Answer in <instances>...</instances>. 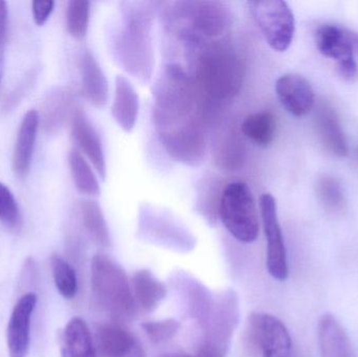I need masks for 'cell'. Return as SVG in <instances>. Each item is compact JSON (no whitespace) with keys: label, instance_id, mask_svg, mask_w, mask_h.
<instances>
[{"label":"cell","instance_id":"cell-19","mask_svg":"<svg viewBox=\"0 0 358 357\" xmlns=\"http://www.w3.org/2000/svg\"><path fill=\"white\" fill-rule=\"evenodd\" d=\"M39 124V113L33 109L25 113L21 122L13 153V170L18 177L24 178L31 169Z\"/></svg>","mask_w":358,"mask_h":357},{"label":"cell","instance_id":"cell-33","mask_svg":"<svg viewBox=\"0 0 358 357\" xmlns=\"http://www.w3.org/2000/svg\"><path fill=\"white\" fill-rule=\"evenodd\" d=\"M142 328L153 343L159 344L173 339L180 329V323L174 319H167L144 323Z\"/></svg>","mask_w":358,"mask_h":357},{"label":"cell","instance_id":"cell-2","mask_svg":"<svg viewBox=\"0 0 358 357\" xmlns=\"http://www.w3.org/2000/svg\"><path fill=\"white\" fill-rule=\"evenodd\" d=\"M191 50V75L197 94L210 104H225L233 100L244 81V65L237 52L221 41L208 42Z\"/></svg>","mask_w":358,"mask_h":357},{"label":"cell","instance_id":"cell-35","mask_svg":"<svg viewBox=\"0 0 358 357\" xmlns=\"http://www.w3.org/2000/svg\"><path fill=\"white\" fill-rule=\"evenodd\" d=\"M54 1H34L31 3L34 20L36 24L43 25L54 10Z\"/></svg>","mask_w":358,"mask_h":357},{"label":"cell","instance_id":"cell-20","mask_svg":"<svg viewBox=\"0 0 358 357\" xmlns=\"http://www.w3.org/2000/svg\"><path fill=\"white\" fill-rule=\"evenodd\" d=\"M82 88L84 94L94 106L102 108L108 103L109 84L106 75L90 50H85L80 59Z\"/></svg>","mask_w":358,"mask_h":357},{"label":"cell","instance_id":"cell-22","mask_svg":"<svg viewBox=\"0 0 358 357\" xmlns=\"http://www.w3.org/2000/svg\"><path fill=\"white\" fill-rule=\"evenodd\" d=\"M321 357H355L346 331L331 314H325L317 327Z\"/></svg>","mask_w":358,"mask_h":357},{"label":"cell","instance_id":"cell-18","mask_svg":"<svg viewBox=\"0 0 358 357\" xmlns=\"http://www.w3.org/2000/svg\"><path fill=\"white\" fill-rule=\"evenodd\" d=\"M94 343L98 357H129L136 352V339L131 333L113 323L98 326Z\"/></svg>","mask_w":358,"mask_h":357},{"label":"cell","instance_id":"cell-10","mask_svg":"<svg viewBox=\"0 0 358 357\" xmlns=\"http://www.w3.org/2000/svg\"><path fill=\"white\" fill-rule=\"evenodd\" d=\"M248 335L263 357H294V345L287 328L271 314H250Z\"/></svg>","mask_w":358,"mask_h":357},{"label":"cell","instance_id":"cell-15","mask_svg":"<svg viewBox=\"0 0 358 357\" xmlns=\"http://www.w3.org/2000/svg\"><path fill=\"white\" fill-rule=\"evenodd\" d=\"M71 136L78 148L92 163L101 180H105L107 168L102 140L96 128L81 108L76 110L71 119Z\"/></svg>","mask_w":358,"mask_h":357},{"label":"cell","instance_id":"cell-31","mask_svg":"<svg viewBox=\"0 0 358 357\" xmlns=\"http://www.w3.org/2000/svg\"><path fill=\"white\" fill-rule=\"evenodd\" d=\"M90 18V2L87 0H71L66 10V27L76 39H82L87 33Z\"/></svg>","mask_w":358,"mask_h":357},{"label":"cell","instance_id":"cell-4","mask_svg":"<svg viewBox=\"0 0 358 357\" xmlns=\"http://www.w3.org/2000/svg\"><path fill=\"white\" fill-rule=\"evenodd\" d=\"M155 125L194 115L197 90L191 75L176 63L166 65L152 87Z\"/></svg>","mask_w":358,"mask_h":357},{"label":"cell","instance_id":"cell-11","mask_svg":"<svg viewBox=\"0 0 358 357\" xmlns=\"http://www.w3.org/2000/svg\"><path fill=\"white\" fill-rule=\"evenodd\" d=\"M261 217L266 237V266L269 275L278 281L288 277L287 253L283 233L278 219L277 203L273 195L265 193L260 196Z\"/></svg>","mask_w":358,"mask_h":357},{"label":"cell","instance_id":"cell-8","mask_svg":"<svg viewBox=\"0 0 358 357\" xmlns=\"http://www.w3.org/2000/svg\"><path fill=\"white\" fill-rule=\"evenodd\" d=\"M239 321V302L233 291L221 293L203 324L204 335L197 357H225Z\"/></svg>","mask_w":358,"mask_h":357},{"label":"cell","instance_id":"cell-24","mask_svg":"<svg viewBox=\"0 0 358 357\" xmlns=\"http://www.w3.org/2000/svg\"><path fill=\"white\" fill-rule=\"evenodd\" d=\"M223 184V180L213 174L203 176L198 184L196 209L210 226H216L219 218L221 197L227 186Z\"/></svg>","mask_w":358,"mask_h":357},{"label":"cell","instance_id":"cell-13","mask_svg":"<svg viewBox=\"0 0 358 357\" xmlns=\"http://www.w3.org/2000/svg\"><path fill=\"white\" fill-rule=\"evenodd\" d=\"M38 297L34 291L19 298L13 308L6 329V344L10 357H27L31 347V318Z\"/></svg>","mask_w":358,"mask_h":357},{"label":"cell","instance_id":"cell-36","mask_svg":"<svg viewBox=\"0 0 358 357\" xmlns=\"http://www.w3.org/2000/svg\"><path fill=\"white\" fill-rule=\"evenodd\" d=\"M6 33H8V6L6 2L0 0V67L3 63Z\"/></svg>","mask_w":358,"mask_h":357},{"label":"cell","instance_id":"cell-12","mask_svg":"<svg viewBox=\"0 0 358 357\" xmlns=\"http://www.w3.org/2000/svg\"><path fill=\"white\" fill-rule=\"evenodd\" d=\"M315 42L322 54L338 62V73L345 80L352 81L357 77L355 46L349 33L336 25L325 24L317 29Z\"/></svg>","mask_w":358,"mask_h":357},{"label":"cell","instance_id":"cell-34","mask_svg":"<svg viewBox=\"0 0 358 357\" xmlns=\"http://www.w3.org/2000/svg\"><path fill=\"white\" fill-rule=\"evenodd\" d=\"M319 194L326 207L340 210L344 203V196L340 186L331 178H324L319 184Z\"/></svg>","mask_w":358,"mask_h":357},{"label":"cell","instance_id":"cell-25","mask_svg":"<svg viewBox=\"0 0 358 357\" xmlns=\"http://www.w3.org/2000/svg\"><path fill=\"white\" fill-rule=\"evenodd\" d=\"M134 296L136 304L146 312H152L167 295L165 284L149 270H141L132 278Z\"/></svg>","mask_w":358,"mask_h":357},{"label":"cell","instance_id":"cell-6","mask_svg":"<svg viewBox=\"0 0 358 357\" xmlns=\"http://www.w3.org/2000/svg\"><path fill=\"white\" fill-rule=\"evenodd\" d=\"M219 218L231 236L240 242L252 243L257 240L260 224L254 196L245 182H234L225 186Z\"/></svg>","mask_w":358,"mask_h":357},{"label":"cell","instance_id":"cell-9","mask_svg":"<svg viewBox=\"0 0 358 357\" xmlns=\"http://www.w3.org/2000/svg\"><path fill=\"white\" fill-rule=\"evenodd\" d=\"M250 13L268 45L275 52L289 48L296 31L294 13L282 0L248 2Z\"/></svg>","mask_w":358,"mask_h":357},{"label":"cell","instance_id":"cell-21","mask_svg":"<svg viewBox=\"0 0 358 357\" xmlns=\"http://www.w3.org/2000/svg\"><path fill=\"white\" fill-rule=\"evenodd\" d=\"M140 112V99L129 80L124 75L115 79V98H113V119L125 132H131L136 127Z\"/></svg>","mask_w":358,"mask_h":357},{"label":"cell","instance_id":"cell-38","mask_svg":"<svg viewBox=\"0 0 358 357\" xmlns=\"http://www.w3.org/2000/svg\"><path fill=\"white\" fill-rule=\"evenodd\" d=\"M349 35H350V39L351 41H352L353 46L358 48V35L351 33H349Z\"/></svg>","mask_w":358,"mask_h":357},{"label":"cell","instance_id":"cell-27","mask_svg":"<svg viewBox=\"0 0 358 357\" xmlns=\"http://www.w3.org/2000/svg\"><path fill=\"white\" fill-rule=\"evenodd\" d=\"M79 211L82 224L90 238L100 247H109L110 233L101 205L96 201L85 199L80 203Z\"/></svg>","mask_w":358,"mask_h":357},{"label":"cell","instance_id":"cell-17","mask_svg":"<svg viewBox=\"0 0 358 357\" xmlns=\"http://www.w3.org/2000/svg\"><path fill=\"white\" fill-rule=\"evenodd\" d=\"M215 163L223 171H236L243 166L246 148L235 128H221L212 143Z\"/></svg>","mask_w":358,"mask_h":357},{"label":"cell","instance_id":"cell-29","mask_svg":"<svg viewBox=\"0 0 358 357\" xmlns=\"http://www.w3.org/2000/svg\"><path fill=\"white\" fill-rule=\"evenodd\" d=\"M320 133L326 148L331 151L336 156L344 157L348 153L346 138L340 121L334 111L324 109L319 115Z\"/></svg>","mask_w":358,"mask_h":357},{"label":"cell","instance_id":"cell-28","mask_svg":"<svg viewBox=\"0 0 358 357\" xmlns=\"http://www.w3.org/2000/svg\"><path fill=\"white\" fill-rule=\"evenodd\" d=\"M69 165L76 189L86 196H100L101 188L98 178L78 149H73L69 152Z\"/></svg>","mask_w":358,"mask_h":357},{"label":"cell","instance_id":"cell-14","mask_svg":"<svg viewBox=\"0 0 358 357\" xmlns=\"http://www.w3.org/2000/svg\"><path fill=\"white\" fill-rule=\"evenodd\" d=\"M275 94L284 108L294 117H304L315 106V92L308 80L298 73H286L275 82Z\"/></svg>","mask_w":358,"mask_h":357},{"label":"cell","instance_id":"cell-32","mask_svg":"<svg viewBox=\"0 0 358 357\" xmlns=\"http://www.w3.org/2000/svg\"><path fill=\"white\" fill-rule=\"evenodd\" d=\"M0 221L10 228H17L20 224V211L16 198L2 182H0Z\"/></svg>","mask_w":358,"mask_h":357},{"label":"cell","instance_id":"cell-5","mask_svg":"<svg viewBox=\"0 0 358 357\" xmlns=\"http://www.w3.org/2000/svg\"><path fill=\"white\" fill-rule=\"evenodd\" d=\"M92 289L96 302L115 318L136 316L138 304L125 272L104 254L92 258Z\"/></svg>","mask_w":358,"mask_h":357},{"label":"cell","instance_id":"cell-30","mask_svg":"<svg viewBox=\"0 0 358 357\" xmlns=\"http://www.w3.org/2000/svg\"><path fill=\"white\" fill-rule=\"evenodd\" d=\"M55 285L64 299L71 300L78 291V279L73 266L59 255H52L50 259Z\"/></svg>","mask_w":358,"mask_h":357},{"label":"cell","instance_id":"cell-26","mask_svg":"<svg viewBox=\"0 0 358 357\" xmlns=\"http://www.w3.org/2000/svg\"><path fill=\"white\" fill-rule=\"evenodd\" d=\"M242 134L259 147H268L275 138L277 121L269 111H260L246 117L241 124Z\"/></svg>","mask_w":358,"mask_h":357},{"label":"cell","instance_id":"cell-39","mask_svg":"<svg viewBox=\"0 0 358 357\" xmlns=\"http://www.w3.org/2000/svg\"><path fill=\"white\" fill-rule=\"evenodd\" d=\"M0 80H1V71H0Z\"/></svg>","mask_w":358,"mask_h":357},{"label":"cell","instance_id":"cell-23","mask_svg":"<svg viewBox=\"0 0 358 357\" xmlns=\"http://www.w3.org/2000/svg\"><path fill=\"white\" fill-rule=\"evenodd\" d=\"M61 354L62 357H98L94 337L85 321L81 318L71 319L65 326Z\"/></svg>","mask_w":358,"mask_h":357},{"label":"cell","instance_id":"cell-16","mask_svg":"<svg viewBox=\"0 0 358 357\" xmlns=\"http://www.w3.org/2000/svg\"><path fill=\"white\" fill-rule=\"evenodd\" d=\"M76 96L69 88L58 87L46 94L39 115L40 123L48 134L60 132L73 119L76 110Z\"/></svg>","mask_w":358,"mask_h":357},{"label":"cell","instance_id":"cell-3","mask_svg":"<svg viewBox=\"0 0 358 357\" xmlns=\"http://www.w3.org/2000/svg\"><path fill=\"white\" fill-rule=\"evenodd\" d=\"M170 31L189 48L217 41L231 27L229 6L216 0L171 2L165 10Z\"/></svg>","mask_w":358,"mask_h":357},{"label":"cell","instance_id":"cell-1","mask_svg":"<svg viewBox=\"0 0 358 357\" xmlns=\"http://www.w3.org/2000/svg\"><path fill=\"white\" fill-rule=\"evenodd\" d=\"M155 2H122V24L111 37L115 62L142 83L149 82L155 68L152 29Z\"/></svg>","mask_w":358,"mask_h":357},{"label":"cell","instance_id":"cell-7","mask_svg":"<svg viewBox=\"0 0 358 357\" xmlns=\"http://www.w3.org/2000/svg\"><path fill=\"white\" fill-rule=\"evenodd\" d=\"M159 138L167 154L174 161L197 167L206 155V136L199 117L167 122L157 125Z\"/></svg>","mask_w":358,"mask_h":357},{"label":"cell","instance_id":"cell-37","mask_svg":"<svg viewBox=\"0 0 358 357\" xmlns=\"http://www.w3.org/2000/svg\"><path fill=\"white\" fill-rule=\"evenodd\" d=\"M159 357H194L192 356H189V354H164V356ZM197 357V356H196Z\"/></svg>","mask_w":358,"mask_h":357}]
</instances>
